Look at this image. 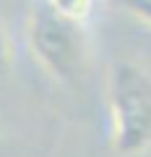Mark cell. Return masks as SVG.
<instances>
[{
	"instance_id": "4",
	"label": "cell",
	"mask_w": 151,
	"mask_h": 157,
	"mask_svg": "<svg viewBox=\"0 0 151 157\" xmlns=\"http://www.w3.org/2000/svg\"><path fill=\"white\" fill-rule=\"evenodd\" d=\"M11 63H13V50H11V39H8L5 26L0 24V81L11 73Z\"/></svg>"
},
{
	"instance_id": "6",
	"label": "cell",
	"mask_w": 151,
	"mask_h": 157,
	"mask_svg": "<svg viewBox=\"0 0 151 157\" xmlns=\"http://www.w3.org/2000/svg\"><path fill=\"white\" fill-rule=\"evenodd\" d=\"M0 157H3V144H0Z\"/></svg>"
},
{
	"instance_id": "5",
	"label": "cell",
	"mask_w": 151,
	"mask_h": 157,
	"mask_svg": "<svg viewBox=\"0 0 151 157\" xmlns=\"http://www.w3.org/2000/svg\"><path fill=\"white\" fill-rule=\"evenodd\" d=\"M120 3L130 16H135L138 21L151 26V0H120Z\"/></svg>"
},
{
	"instance_id": "2",
	"label": "cell",
	"mask_w": 151,
	"mask_h": 157,
	"mask_svg": "<svg viewBox=\"0 0 151 157\" xmlns=\"http://www.w3.org/2000/svg\"><path fill=\"white\" fill-rule=\"evenodd\" d=\"M26 42L34 60L60 84L78 81L89 60V32L84 21H73L45 3L34 6L26 18Z\"/></svg>"
},
{
	"instance_id": "1",
	"label": "cell",
	"mask_w": 151,
	"mask_h": 157,
	"mask_svg": "<svg viewBox=\"0 0 151 157\" xmlns=\"http://www.w3.org/2000/svg\"><path fill=\"white\" fill-rule=\"evenodd\" d=\"M110 144L123 157L151 149V73L130 60L107 71Z\"/></svg>"
},
{
	"instance_id": "3",
	"label": "cell",
	"mask_w": 151,
	"mask_h": 157,
	"mask_svg": "<svg viewBox=\"0 0 151 157\" xmlns=\"http://www.w3.org/2000/svg\"><path fill=\"white\" fill-rule=\"evenodd\" d=\"M39 3H45L47 8H52L55 13H60L65 18L84 21V24L91 18L94 6H96V0H39Z\"/></svg>"
}]
</instances>
